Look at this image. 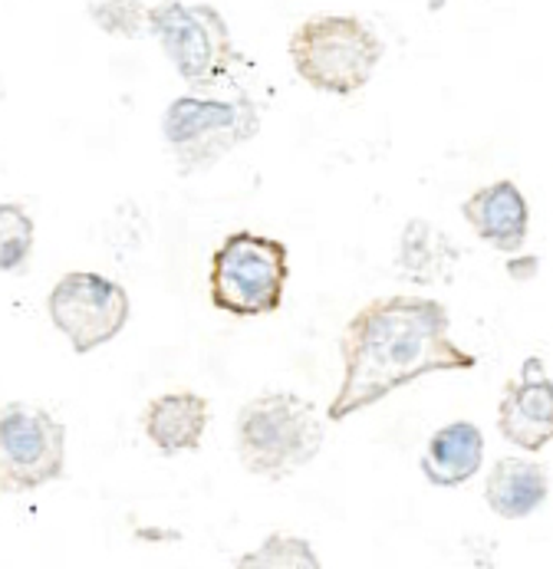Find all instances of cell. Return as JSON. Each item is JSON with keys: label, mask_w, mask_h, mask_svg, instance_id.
Returning <instances> with one entry per match:
<instances>
[{"label": "cell", "mask_w": 553, "mask_h": 569, "mask_svg": "<svg viewBox=\"0 0 553 569\" xmlns=\"http://www.w3.org/2000/svg\"><path fill=\"white\" fill-rule=\"evenodd\" d=\"M67 471V425L47 408H0V493L20 497L60 481Z\"/></svg>", "instance_id": "obj_7"}, {"label": "cell", "mask_w": 553, "mask_h": 569, "mask_svg": "<svg viewBox=\"0 0 553 569\" xmlns=\"http://www.w3.org/2000/svg\"><path fill=\"white\" fill-rule=\"evenodd\" d=\"M551 497V475L531 458H497L484 481V503L501 520H524Z\"/></svg>", "instance_id": "obj_13"}, {"label": "cell", "mask_w": 553, "mask_h": 569, "mask_svg": "<svg viewBox=\"0 0 553 569\" xmlns=\"http://www.w3.org/2000/svg\"><path fill=\"white\" fill-rule=\"evenodd\" d=\"M89 20L119 40H139L149 27V7L146 0H86Z\"/></svg>", "instance_id": "obj_16"}, {"label": "cell", "mask_w": 553, "mask_h": 569, "mask_svg": "<svg viewBox=\"0 0 553 569\" xmlns=\"http://www.w3.org/2000/svg\"><path fill=\"white\" fill-rule=\"evenodd\" d=\"M257 132L260 112L250 96H178L161 116V139L185 178L215 168L240 146L257 139Z\"/></svg>", "instance_id": "obj_5"}, {"label": "cell", "mask_w": 553, "mask_h": 569, "mask_svg": "<svg viewBox=\"0 0 553 569\" xmlns=\"http://www.w3.org/2000/svg\"><path fill=\"white\" fill-rule=\"evenodd\" d=\"M462 218L468 221L474 234L491 244L501 253H521L527 244V231H531V208H527V198L524 191L501 178V181H491L484 188L472 191L465 201H462Z\"/></svg>", "instance_id": "obj_10"}, {"label": "cell", "mask_w": 553, "mask_h": 569, "mask_svg": "<svg viewBox=\"0 0 553 569\" xmlns=\"http://www.w3.org/2000/svg\"><path fill=\"white\" fill-rule=\"evenodd\" d=\"M47 310L53 326L70 339L73 352L86 356L126 329L132 303L122 283L92 270H73L57 280L47 297Z\"/></svg>", "instance_id": "obj_8"}, {"label": "cell", "mask_w": 553, "mask_h": 569, "mask_svg": "<svg viewBox=\"0 0 553 569\" xmlns=\"http://www.w3.org/2000/svg\"><path fill=\"white\" fill-rule=\"evenodd\" d=\"M343 382L326 408L333 425L379 406L393 392L435 376L468 372L477 356L452 339L445 303L428 297H376L349 317L339 336Z\"/></svg>", "instance_id": "obj_1"}, {"label": "cell", "mask_w": 553, "mask_h": 569, "mask_svg": "<svg viewBox=\"0 0 553 569\" xmlns=\"http://www.w3.org/2000/svg\"><path fill=\"white\" fill-rule=\"evenodd\" d=\"M37 224L17 201L0 204V273H20L33 253Z\"/></svg>", "instance_id": "obj_15"}, {"label": "cell", "mask_w": 553, "mask_h": 569, "mask_svg": "<svg viewBox=\"0 0 553 569\" xmlns=\"http://www.w3.org/2000/svg\"><path fill=\"white\" fill-rule=\"evenodd\" d=\"M458 260H462V247L425 218H412L398 234L395 270L418 287L452 283Z\"/></svg>", "instance_id": "obj_14"}, {"label": "cell", "mask_w": 553, "mask_h": 569, "mask_svg": "<svg viewBox=\"0 0 553 569\" xmlns=\"http://www.w3.org/2000/svg\"><path fill=\"white\" fill-rule=\"evenodd\" d=\"M323 441V418L297 392H264L237 411V461L254 478L284 481L297 475L319 455Z\"/></svg>", "instance_id": "obj_2"}, {"label": "cell", "mask_w": 553, "mask_h": 569, "mask_svg": "<svg viewBox=\"0 0 553 569\" xmlns=\"http://www.w3.org/2000/svg\"><path fill=\"white\" fill-rule=\"evenodd\" d=\"M149 33L191 89H215L244 63L231 27L215 3L161 0L149 7Z\"/></svg>", "instance_id": "obj_6"}, {"label": "cell", "mask_w": 553, "mask_h": 569, "mask_svg": "<svg viewBox=\"0 0 553 569\" xmlns=\"http://www.w3.org/2000/svg\"><path fill=\"white\" fill-rule=\"evenodd\" d=\"M294 73L323 96H356L376 77L386 43L356 13H314L287 40Z\"/></svg>", "instance_id": "obj_3"}, {"label": "cell", "mask_w": 553, "mask_h": 569, "mask_svg": "<svg viewBox=\"0 0 553 569\" xmlns=\"http://www.w3.org/2000/svg\"><path fill=\"white\" fill-rule=\"evenodd\" d=\"M481 461H484L481 428L474 421H448L428 438L418 468L432 488L455 490L468 485L481 471Z\"/></svg>", "instance_id": "obj_12"}, {"label": "cell", "mask_w": 553, "mask_h": 569, "mask_svg": "<svg viewBox=\"0 0 553 569\" xmlns=\"http://www.w3.org/2000/svg\"><path fill=\"white\" fill-rule=\"evenodd\" d=\"M497 431L507 445L537 455L553 441V379L541 356L521 362V376L511 379L497 402Z\"/></svg>", "instance_id": "obj_9"}, {"label": "cell", "mask_w": 553, "mask_h": 569, "mask_svg": "<svg viewBox=\"0 0 553 569\" xmlns=\"http://www.w3.org/2000/svg\"><path fill=\"white\" fill-rule=\"evenodd\" d=\"M235 567H319V557L304 537L294 533H270L257 550L237 557Z\"/></svg>", "instance_id": "obj_17"}, {"label": "cell", "mask_w": 553, "mask_h": 569, "mask_svg": "<svg viewBox=\"0 0 553 569\" xmlns=\"http://www.w3.org/2000/svg\"><path fill=\"white\" fill-rule=\"evenodd\" d=\"M211 425V402L198 392H165L142 411V431L165 458L198 451Z\"/></svg>", "instance_id": "obj_11"}, {"label": "cell", "mask_w": 553, "mask_h": 569, "mask_svg": "<svg viewBox=\"0 0 553 569\" xmlns=\"http://www.w3.org/2000/svg\"><path fill=\"white\" fill-rule=\"evenodd\" d=\"M290 280V247L257 231H235L211 253L208 300L237 320L270 317L284 307Z\"/></svg>", "instance_id": "obj_4"}]
</instances>
